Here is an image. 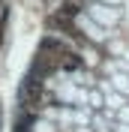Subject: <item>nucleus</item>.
<instances>
[{"label":"nucleus","instance_id":"nucleus-1","mask_svg":"<svg viewBox=\"0 0 129 132\" xmlns=\"http://www.w3.org/2000/svg\"><path fill=\"white\" fill-rule=\"evenodd\" d=\"M90 9H93V15L99 18V21H105V24H114L117 21V12L108 6H102V3H90Z\"/></svg>","mask_w":129,"mask_h":132},{"label":"nucleus","instance_id":"nucleus-2","mask_svg":"<svg viewBox=\"0 0 129 132\" xmlns=\"http://www.w3.org/2000/svg\"><path fill=\"white\" fill-rule=\"evenodd\" d=\"M78 27H81V30H84V33H87L90 39H102V36H105V33L99 30V27L93 24V21H87V18H78Z\"/></svg>","mask_w":129,"mask_h":132}]
</instances>
